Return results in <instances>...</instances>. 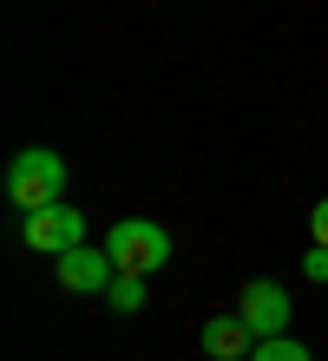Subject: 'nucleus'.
Instances as JSON below:
<instances>
[{
    "label": "nucleus",
    "instance_id": "0eeeda50",
    "mask_svg": "<svg viewBox=\"0 0 328 361\" xmlns=\"http://www.w3.org/2000/svg\"><path fill=\"white\" fill-rule=\"evenodd\" d=\"M105 302L119 315H138L145 309V276H112V289H105Z\"/></svg>",
    "mask_w": 328,
    "mask_h": 361
},
{
    "label": "nucleus",
    "instance_id": "39448f33",
    "mask_svg": "<svg viewBox=\"0 0 328 361\" xmlns=\"http://www.w3.org/2000/svg\"><path fill=\"white\" fill-rule=\"evenodd\" d=\"M53 276H59V289H73V295H105L112 289V276H119V263H112V250H66V257L53 263Z\"/></svg>",
    "mask_w": 328,
    "mask_h": 361
},
{
    "label": "nucleus",
    "instance_id": "9d476101",
    "mask_svg": "<svg viewBox=\"0 0 328 361\" xmlns=\"http://www.w3.org/2000/svg\"><path fill=\"white\" fill-rule=\"evenodd\" d=\"M309 243H322V250H328V197L309 210Z\"/></svg>",
    "mask_w": 328,
    "mask_h": 361
},
{
    "label": "nucleus",
    "instance_id": "7ed1b4c3",
    "mask_svg": "<svg viewBox=\"0 0 328 361\" xmlns=\"http://www.w3.org/2000/svg\"><path fill=\"white\" fill-rule=\"evenodd\" d=\"M20 237H27V250H40V257H66V250H79V243H85V210H66V204L27 210Z\"/></svg>",
    "mask_w": 328,
    "mask_h": 361
},
{
    "label": "nucleus",
    "instance_id": "423d86ee",
    "mask_svg": "<svg viewBox=\"0 0 328 361\" xmlns=\"http://www.w3.org/2000/svg\"><path fill=\"white\" fill-rule=\"evenodd\" d=\"M250 342L256 335H250L243 315H210L204 322V355L210 361H250Z\"/></svg>",
    "mask_w": 328,
    "mask_h": 361
},
{
    "label": "nucleus",
    "instance_id": "20e7f679",
    "mask_svg": "<svg viewBox=\"0 0 328 361\" xmlns=\"http://www.w3.org/2000/svg\"><path fill=\"white\" fill-rule=\"evenodd\" d=\"M236 315L250 322L256 342H269V335L289 329V289H282V283H262V276H256V283H243V295H236Z\"/></svg>",
    "mask_w": 328,
    "mask_h": 361
},
{
    "label": "nucleus",
    "instance_id": "f257e3e1",
    "mask_svg": "<svg viewBox=\"0 0 328 361\" xmlns=\"http://www.w3.org/2000/svg\"><path fill=\"white\" fill-rule=\"evenodd\" d=\"M59 190H66V158L47 152V145H27V152L7 164L13 210H47V204H59Z\"/></svg>",
    "mask_w": 328,
    "mask_h": 361
},
{
    "label": "nucleus",
    "instance_id": "f03ea898",
    "mask_svg": "<svg viewBox=\"0 0 328 361\" xmlns=\"http://www.w3.org/2000/svg\"><path fill=\"white\" fill-rule=\"evenodd\" d=\"M105 250H112L119 276H151V269H164V263H171V237H164L158 224H145V217H125V224H112Z\"/></svg>",
    "mask_w": 328,
    "mask_h": 361
},
{
    "label": "nucleus",
    "instance_id": "6e6552de",
    "mask_svg": "<svg viewBox=\"0 0 328 361\" xmlns=\"http://www.w3.org/2000/svg\"><path fill=\"white\" fill-rule=\"evenodd\" d=\"M250 361H309V348L302 342H282V335H269V342H256Z\"/></svg>",
    "mask_w": 328,
    "mask_h": 361
},
{
    "label": "nucleus",
    "instance_id": "1a4fd4ad",
    "mask_svg": "<svg viewBox=\"0 0 328 361\" xmlns=\"http://www.w3.org/2000/svg\"><path fill=\"white\" fill-rule=\"evenodd\" d=\"M302 276H309V283H328V250H322V243H309V257H302Z\"/></svg>",
    "mask_w": 328,
    "mask_h": 361
}]
</instances>
